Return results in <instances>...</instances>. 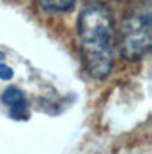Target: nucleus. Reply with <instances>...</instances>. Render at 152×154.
I'll list each match as a JSON object with an SVG mask.
<instances>
[{"label": "nucleus", "instance_id": "6", "mask_svg": "<svg viewBox=\"0 0 152 154\" xmlns=\"http://www.w3.org/2000/svg\"><path fill=\"white\" fill-rule=\"evenodd\" d=\"M4 58H5V57H4V53H2V51H0V63L4 62Z\"/></svg>", "mask_w": 152, "mask_h": 154}, {"label": "nucleus", "instance_id": "2", "mask_svg": "<svg viewBox=\"0 0 152 154\" xmlns=\"http://www.w3.org/2000/svg\"><path fill=\"white\" fill-rule=\"evenodd\" d=\"M150 48V11L144 7L133 12L123 24L121 51L126 58L137 60Z\"/></svg>", "mask_w": 152, "mask_h": 154}, {"label": "nucleus", "instance_id": "1", "mask_svg": "<svg viewBox=\"0 0 152 154\" xmlns=\"http://www.w3.org/2000/svg\"><path fill=\"white\" fill-rule=\"evenodd\" d=\"M79 39L87 72L94 79H106L114 63L113 17L104 5H89L79 17Z\"/></svg>", "mask_w": 152, "mask_h": 154}, {"label": "nucleus", "instance_id": "3", "mask_svg": "<svg viewBox=\"0 0 152 154\" xmlns=\"http://www.w3.org/2000/svg\"><path fill=\"white\" fill-rule=\"evenodd\" d=\"M2 103L9 108L11 116L17 118V120H26L27 118V111H29V105H27L26 94L22 93L19 88H7L2 96Z\"/></svg>", "mask_w": 152, "mask_h": 154}, {"label": "nucleus", "instance_id": "5", "mask_svg": "<svg viewBox=\"0 0 152 154\" xmlns=\"http://www.w3.org/2000/svg\"><path fill=\"white\" fill-rule=\"evenodd\" d=\"M12 75H14V72L9 65L5 63H0V79H4V81H11Z\"/></svg>", "mask_w": 152, "mask_h": 154}, {"label": "nucleus", "instance_id": "4", "mask_svg": "<svg viewBox=\"0 0 152 154\" xmlns=\"http://www.w3.org/2000/svg\"><path fill=\"white\" fill-rule=\"evenodd\" d=\"M77 0H41V5L48 12H68L74 9Z\"/></svg>", "mask_w": 152, "mask_h": 154}]
</instances>
